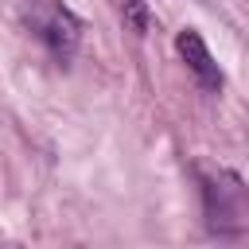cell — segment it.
Wrapping results in <instances>:
<instances>
[{
  "label": "cell",
  "instance_id": "2",
  "mask_svg": "<svg viewBox=\"0 0 249 249\" xmlns=\"http://www.w3.org/2000/svg\"><path fill=\"white\" fill-rule=\"evenodd\" d=\"M23 23L47 47V54L54 62H62V66L82 47V19L62 0H23Z\"/></svg>",
  "mask_w": 249,
  "mask_h": 249
},
{
  "label": "cell",
  "instance_id": "3",
  "mask_svg": "<svg viewBox=\"0 0 249 249\" xmlns=\"http://www.w3.org/2000/svg\"><path fill=\"white\" fill-rule=\"evenodd\" d=\"M175 51H179V58L187 62V70L195 74V82H198L206 93H218V89H222V70H218L210 47L202 43V35H198L195 27H183V31L175 35Z\"/></svg>",
  "mask_w": 249,
  "mask_h": 249
},
{
  "label": "cell",
  "instance_id": "1",
  "mask_svg": "<svg viewBox=\"0 0 249 249\" xmlns=\"http://www.w3.org/2000/svg\"><path fill=\"white\" fill-rule=\"evenodd\" d=\"M198 187H202V214H206V226L214 233L233 237V233L249 230V187H245V179L237 171L202 167Z\"/></svg>",
  "mask_w": 249,
  "mask_h": 249
},
{
  "label": "cell",
  "instance_id": "4",
  "mask_svg": "<svg viewBox=\"0 0 249 249\" xmlns=\"http://www.w3.org/2000/svg\"><path fill=\"white\" fill-rule=\"evenodd\" d=\"M121 19L132 35H148V0H121Z\"/></svg>",
  "mask_w": 249,
  "mask_h": 249
}]
</instances>
